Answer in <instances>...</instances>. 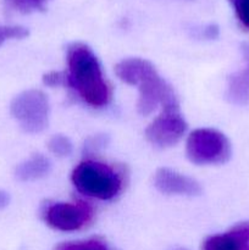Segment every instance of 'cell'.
Segmentation results:
<instances>
[{
  "mask_svg": "<svg viewBox=\"0 0 249 250\" xmlns=\"http://www.w3.org/2000/svg\"><path fill=\"white\" fill-rule=\"evenodd\" d=\"M117 77L139 90L138 111L148 116L161 106L164 112L178 111V102L172 88L161 78L149 61L139 58L124 59L115 67Z\"/></svg>",
  "mask_w": 249,
  "mask_h": 250,
  "instance_id": "6da1fadb",
  "label": "cell"
},
{
  "mask_svg": "<svg viewBox=\"0 0 249 250\" xmlns=\"http://www.w3.org/2000/svg\"><path fill=\"white\" fill-rule=\"evenodd\" d=\"M67 66L66 87L75 89L81 99L93 107H103L109 103L110 88L90 48L82 43L68 46Z\"/></svg>",
  "mask_w": 249,
  "mask_h": 250,
  "instance_id": "7a4b0ae2",
  "label": "cell"
},
{
  "mask_svg": "<svg viewBox=\"0 0 249 250\" xmlns=\"http://www.w3.org/2000/svg\"><path fill=\"white\" fill-rule=\"evenodd\" d=\"M72 183L76 189L87 197L110 200L122 188V178L107 164L94 160L81 163L72 172Z\"/></svg>",
  "mask_w": 249,
  "mask_h": 250,
  "instance_id": "3957f363",
  "label": "cell"
},
{
  "mask_svg": "<svg viewBox=\"0 0 249 250\" xmlns=\"http://www.w3.org/2000/svg\"><path fill=\"white\" fill-rule=\"evenodd\" d=\"M187 156L197 165H216L231 158V144L227 137L212 128H199L189 134Z\"/></svg>",
  "mask_w": 249,
  "mask_h": 250,
  "instance_id": "277c9868",
  "label": "cell"
},
{
  "mask_svg": "<svg viewBox=\"0 0 249 250\" xmlns=\"http://www.w3.org/2000/svg\"><path fill=\"white\" fill-rule=\"evenodd\" d=\"M49 102L43 92L37 89L24 90L14 98L11 114L21 128L28 133H39L49 122Z\"/></svg>",
  "mask_w": 249,
  "mask_h": 250,
  "instance_id": "5b68a950",
  "label": "cell"
},
{
  "mask_svg": "<svg viewBox=\"0 0 249 250\" xmlns=\"http://www.w3.org/2000/svg\"><path fill=\"white\" fill-rule=\"evenodd\" d=\"M93 210L87 203H55L44 211L45 222L59 231H77L92 220Z\"/></svg>",
  "mask_w": 249,
  "mask_h": 250,
  "instance_id": "8992f818",
  "label": "cell"
},
{
  "mask_svg": "<svg viewBox=\"0 0 249 250\" xmlns=\"http://www.w3.org/2000/svg\"><path fill=\"white\" fill-rule=\"evenodd\" d=\"M187 131L183 117L175 112H163L145 129V138L158 148H168L177 144Z\"/></svg>",
  "mask_w": 249,
  "mask_h": 250,
  "instance_id": "52a82bcc",
  "label": "cell"
},
{
  "mask_svg": "<svg viewBox=\"0 0 249 250\" xmlns=\"http://www.w3.org/2000/svg\"><path fill=\"white\" fill-rule=\"evenodd\" d=\"M154 185L161 193L168 195L194 197L202 193V187L197 181L170 168H159L154 176Z\"/></svg>",
  "mask_w": 249,
  "mask_h": 250,
  "instance_id": "ba28073f",
  "label": "cell"
},
{
  "mask_svg": "<svg viewBox=\"0 0 249 250\" xmlns=\"http://www.w3.org/2000/svg\"><path fill=\"white\" fill-rule=\"evenodd\" d=\"M203 250H249V222H242L222 234L209 237Z\"/></svg>",
  "mask_w": 249,
  "mask_h": 250,
  "instance_id": "9c48e42d",
  "label": "cell"
},
{
  "mask_svg": "<svg viewBox=\"0 0 249 250\" xmlns=\"http://www.w3.org/2000/svg\"><path fill=\"white\" fill-rule=\"evenodd\" d=\"M242 53L246 68L232 75L227 87V98L236 105H244L249 102V43L242 45Z\"/></svg>",
  "mask_w": 249,
  "mask_h": 250,
  "instance_id": "30bf717a",
  "label": "cell"
},
{
  "mask_svg": "<svg viewBox=\"0 0 249 250\" xmlns=\"http://www.w3.org/2000/svg\"><path fill=\"white\" fill-rule=\"evenodd\" d=\"M51 170V163L48 158L41 154H36V155L31 156L20 164L16 168L17 180L22 181V182H29V181H36L39 178H43L44 176L48 175Z\"/></svg>",
  "mask_w": 249,
  "mask_h": 250,
  "instance_id": "8fae6325",
  "label": "cell"
},
{
  "mask_svg": "<svg viewBox=\"0 0 249 250\" xmlns=\"http://www.w3.org/2000/svg\"><path fill=\"white\" fill-rule=\"evenodd\" d=\"M54 250H107L106 244L97 238L80 242H67L55 247Z\"/></svg>",
  "mask_w": 249,
  "mask_h": 250,
  "instance_id": "7c38bea8",
  "label": "cell"
},
{
  "mask_svg": "<svg viewBox=\"0 0 249 250\" xmlns=\"http://www.w3.org/2000/svg\"><path fill=\"white\" fill-rule=\"evenodd\" d=\"M49 150L56 156H60V158H65L72 154L73 146L71 143L70 139L67 137L62 136V134H58V136L51 137L50 141L48 143Z\"/></svg>",
  "mask_w": 249,
  "mask_h": 250,
  "instance_id": "4fadbf2b",
  "label": "cell"
},
{
  "mask_svg": "<svg viewBox=\"0 0 249 250\" xmlns=\"http://www.w3.org/2000/svg\"><path fill=\"white\" fill-rule=\"evenodd\" d=\"M49 0H7V2L15 10H17L20 12H23V14L44 10L45 4Z\"/></svg>",
  "mask_w": 249,
  "mask_h": 250,
  "instance_id": "5bb4252c",
  "label": "cell"
},
{
  "mask_svg": "<svg viewBox=\"0 0 249 250\" xmlns=\"http://www.w3.org/2000/svg\"><path fill=\"white\" fill-rule=\"evenodd\" d=\"M27 36H28V29L24 27L0 24V45L10 39H22Z\"/></svg>",
  "mask_w": 249,
  "mask_h": 250,
  "instance_id": "9a60e30c",
  "label": "cell"
},
{
  "mask_svg": "<svg viewBox=\"0 0 249 250\" xmlns=\"http://www.w3.org/2000/svg\"><path fill=\"white\" fill-rule=\"evenodd\" d=\"M238 19L244 28L249 29V0H229Z\"/></svg>",
  "mask_w": 249,
  "mask_h": 250,
  "instance_id": "2e32d148",
  "label": "cell"
},
{
  "mask_svg": "<svg viewBox=\"0 0 249 250\" xmlns=\"http://www.w3.org/2000/svg\"><path fill=\"white\" fill-rule=\"evenodd\" d=\"M44 84L49 87H59V85H66V72H53L46 73L43 77Z\"/></svg>",
  "mask_w": 249,
  "mask_h": 250,
  "instance_id": "e0dca14e",
  "label": "cell"
},
{
  "mask_svg": "<svg viewBox=\"0 0 249 250\" xmlns=\"http://www.w3.org/2000/svg\"><path fill=\"white\" fill-rule=\"evenodd\" d=\"M6 204H7L6 193L2 192V190H0V209H2V208L6 207Z\"/></svg>",
  "mask_w": 249,
  "mask_h": 250,
  "instance_id": "ac0fdd59",
  "label": "cell"
},
{
  "mask_svg": "<svg viewBox=\"0 0 249 250\" xmlns=\"http://www.w3.org/2000/svg\"><path fill=\"white\" fill-rule=\"evenodd\" d=\"M175 250H187V249H185V248H177V249H175Z\"/></svg>",
  "mask_w": 249,
  "mask_h": 250,
  "instance_id": "d6986e66",
  "label": "cell"
}]
</instances>
